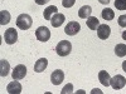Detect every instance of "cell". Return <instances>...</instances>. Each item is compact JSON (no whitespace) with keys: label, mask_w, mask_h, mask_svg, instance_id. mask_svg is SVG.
Here are the masks:
<instances>
[{"label":"cell","mask_w":126,"mask_h":94,"mask_svg":"<svg viewBox=\"0 0 126 94\" xmlns=\"http://www.w3.org/2000/svg\"><path fill=\"white\" fill-rule=\"evenodd\" d=\"M86 24L91 30H97V28L100 26V22L96 16H90L86 19Z\"/></svg>","instance_id":"obj_17"},{"label":"cell","mask_w":126,"mask_h":94,"mask_svg":"<svg viewBox=\"0 0 126 94\" xmlns=\"http://www.w3.org/2000/svg\"><path fill=\"white\" fill-rule=\"evenodd\" d=\"M75 3H76V0H62L63 8H72L75 5Z\"/></svg>","instance_id":"obj_22"},{"label":"cell","mask_w":126,"mask_h":94,"mask_svg":"<svg viewBox=\"0 0 126 94\" xmlns=\"http://www.w3.org/2000/svg\"><path fill=\"white\" fill-rule=\"evenodd\" d=\"M125 84H126V79L122 77V75H115L113 78H111V80H110V85L113 88V89H116V90H119V89H122L124 87H125Z\"/></svg>","instance_id":"obj_6"},{"label":"cell","mask_w":126,"mask_h":94,"mask_svg":"<svg viewBox=\"0 0 126 94\" xmlns=\"http://www.w3.org/2000/svg\"><path fill=\"white\" fill-rule=\"evenodd\" d=\"M32 24H33V19L28 14H20L16 18V26L22 30H28L32 26Z\"/></svg>","instance_id":"obj_1"},{"label":"cell","mask_w":126,"mask_h":94,"mask_svg":"<svg viewBox=\"0 0 126 94\" xmlns=\"http://www.w3.org/2000/svg\"><path fill=\"white\" fill-rule=\"evenodd\" d=\"M35 36H37V39L39 41L46 43V41H48L49 38H50V30L47 26H39L35 30Z\"/></svg>","instance_id":"obj_4"},{"label":"cell","mask_w":126,"mask_h":94,"mask_svg":"<svg viewBox=\"0 0 126 94\" xmlns=\"http://www.w3.org/2000/svg\"><path fill=\"white\" fill-rule=\"evenodd\" d=\"M72 92H73V85L71 84V83H69V84H67L64 88H63V89L61 90V93H62V94H66V93H67V94H69V93H72Z\"/></svg>","instance_id":"obj_23"},{"label":"cell","mask_w":126,"mask_h":94,"mask_svg":"<svg viewBox=\"0 0 126 94\" xmlns=\"http://www.w3.org/2000/svg\"><path fill=\"white\" fill-rule=\"evenodd\" d=\"M117 23L121 28H126V15H121L119 16V20H117Z\"/></svg>","instance_id":"obj_24"},{"label":"cell","mask_w":126,"mask_h":94,"mask_svg":"<svg viewBox=\"0 0 126 94\" xmlns=\"http://www.w3.org/2000/svg\"><path fill=\"white\" fill-rule=\"evenodd\" d=\"M9 70H10V65H9L8 60L1 59V60H0V75H1L3 78L6 77L9 74Z\"/></svg>","instance_id":"obj_16"},{"label":"cell","mask_w":126,"mask_h":94,"mask_svg":"<svg viewBox=\"0 0 126 94\" xmlns=\"http://www.w3.org/2000/svg\"><path fill=\"white\" fill-rule=\"evenodd\" d=\"M64 20H66L64 15H63L62 13H57V14H54L53 16H52V19L49 20V22H50V24H52L53 28H59L63 23H64Z\"/></svg>","instance_id":"obj_10"},{"label":"cell","mask_w":126,"mask_h":94,"mask_svg":"<svg viewBox=\"0 0 126 94\" xmlns=\"http://www.w3.org/2000/svg\"><path fill=\"white\" fill-rule=\"evenodd\" d=\"M25 75H27V67L23 65V64L16 65V67L14 68L13 73H12V77H13V79H15V80L23 79V78H25Z\"/></svg>","instance_id":"obj_5"},{"label":"cell","mask_w":126,"mask_h":94,"mask_svg":"<svg viewBox=\"0 0 126 94\" xmlns=\"http://www.w3.org/2000/svg\"><path fill=\"white\" fill-rule=\"evenodd\" d=\"M111 34V28L106 24H100V26L97 28V35L100 39H103L106 40Z\"/></svg>","instance_id":"obj_9"},{"label":"cell","mask_w":126,"mask_h":94,"mask_svg":"<svg viewBox=\"0 0 126 94\" xmlns=\"http://www.w3.org/2000/svg\"><path fill=\"white\" fill-rule=\"evenodd\" d=\"M72 50V44L69 43L68 40H62L57 44L56 47V51L59 57H67Z\"/></svg>","instance_id":"obj_2"},{"label":"cell","mask_w":126,"mask_h":94,"mask_svg":"<svg viewBox=\"0 0 126 94\" xmlns=\"http://www.w3.org/2000/svg\"><path fill=\"white\" fill-rule=\"evenodd\" d=\"M92 14V8L90 5H83L79 10H78V16L82 19H87L90 18Z\"/></svg>","instance_id":"obj_14"},{"label":"cell","mask_w":126,"mask_h":94,"mask_svg":"<svg viewBox=\"0 0 126 94\" xmlns=\"http://www.w3.org/2000/svg\"><path fill=\"white\" fill-rule=\"evenodd\" d=\"M79 30H81L79 23H77V22H69V23L66 25V28H64V33H66L67 35L73 36V35L78 34Z\"/></svg>","instance_id":"obj_7"},{"label":"cell","mask_w":126,"mask_h":94,"mask_svg":"<svg viewBox=\"0 0 126 94\" xmlns=\"http://www.w3.org/2000/svg\"><path fill=\"white\" fill-rule=\"evenodd\" d=\"M98 80H100V83H101L102 85L109 87V85H110V80H111L110 74H109L106 70H101V71L98 73Z\"/></svg>","instance_id":"obj_13"},{"label":"cell","mask_w":126,"mask_h":94,"mask_svg":"<svg viewBox=\"0 0 126 94\" xmlns=\"http://www.w3.org/2000/svg\"><path fill=\"white\" fill-rule=\"evenodd\" d=\"M101 16L105 19V20H112L115 18V13H113V10L110 9V8H105L102 10V13H101Z\"/></svg>","instance_id":"obj_19"},{"label":"cell","mask_w":126,"mask_h":94,"mask_svg":"<svg viewBox=\"0 0 126 94\" xmlns=\"http://www.w3.org/2000/svg\"><path fill=\"white\" fill-rule=\"evenodd\" d=\"M4 40H5V43L9 44V45L15 44L16 40H18V33H16V30L14 28L6 29L5 33H4Z\"/></svg>","instance_id":"obj_3"},{"label":"cell","mask_w":126,"mask_h":94,"mask_svg":"<svg viewBox=\"0 0 126 94\" xmlns=\"http://www.w3.org/2000/svg\"><path fill=\"white\" fill-rule=\"evenodd\" d=\"M115 6L117 10H126V0H115Z\"/></svg>","instance_id":"obj_21"},{"label":"cell","mask_w":126,"mask_h":94,"mask_svg":"<svg viewBox=\"0 0 126 94\" xmlns=\"http://www.w3.org/2000/svg\"><path fill=\"white\" fill-rule=\"evenodd\" d=\"M9 22H10V13L8 10H1L0 12V24L6 25Z\"/></svg>","instance_id":"obj_20"},{"label":"cell","mask_w":126,"mask_h":94,"mask_svg":"<svg viewBox=\"0 0 126 94\" xmlns=\"http://www.w3.org/2000/svg\"><path fill=\"white\" fill-rule=\"evenodd\" d=\"M115 54H116L117 57H120V58H124L126 55V45L122 44V43L117 44L116 47H115Z\"/></svg>","instance_id":"obj_18"},{"label":"cell","mask_w":126,"mask_h":94,"mask_svg":"<svg viewBox=\"0 0 126 94\" xmlns=\"http://www.w3.org/2000/svg\"><path fill=\"white\" fill-rule=\"evenodd\" d=\"M122 39H124V40H126V30H124V31H122Z\"/></svg>","instance_id":"obj_28"},{"label":"cell","mask_w":126,"mask_h":94,"mask_svg":"<svg viewBox=\"0 0 126 94\" xmlns=\"http://www.w3.org/2000/svg\"><path fill=\"white\" fill-rule=\"evenodd\" d=\"M50 80H52V84L59 85L64 80V73H63V70H61V69H56L53 73H52Z\"/></svg>","instance_id":"obj_8"},{"label":"cell","mask_w":126,"mask_h":94,"mask_svg":"<svg viewBox=\"0 0 126 94\" xmlns=\"http://www.w3.org/2000/svg\"><path fill=\"white\" fill-rule=\"evenodd\" d=\"M47 65H48V60L46 58H40L39 60L35 61V64H34V71H37V73L44 71Z\"/></svg>","instance_id":"obj_12"},{"label":"cell","mask_w":126,"mask_h":94,"mask_svg":"<svg viewBox=\"0 0 126 94\" xmlns=\"http://www.w3.org/2000/svg\"><path fill=\"white\" fill-rule=\"evenodd\" d=\"M57 6L56 5H50V6H48V8H46V10L43 12V16H44V19L46 20H50L52 19V16H53L54 14H57L58 12H57Z\"/></svg>","instance_id":"obj_15"},{"label":"cell","mask_w":126,"mask_h":94,"mask_svg":"<svg viewBox=\"0 0 126 94\" xmlns=\"http://www.w3.org/2000/svg\"><path fill=\"white\" fill-rule=\"evenodd\" d=\"M122 70L126 73V60H124V61H122Z\"/></svg>","instance_id":"obj_27"},{"label":"cell","mask_w":126,"mask_h":94,"mask_svg":"<svg viewBox=\"0 0 126 94\" xmlns=\"http://www.w3.org/2000/svg\"><path fill=\"white\" fill-rule=\"evenodd\" d=\"M98 1H100L101 4H103V5H107V4L110 3V0H98Z\"/></svg>","instance_id":"obj_26"},{"label":"cell","mask_w":126,"mask_h":94,"mask_svg":"<svg viewBox=\"0 0 126 94\" xmlns=\"http://www.w3.org/2000/svg\"><path fill=\"white\" fill-rule=\"evenodd\" d=\"M34 1L38 4V5H44L46 3H48L49 0H34Z\"/></svg>","instance_id":"obj_25"},{"label":"cell","mask_w":126,"mask_h":94,"mask_svg":"<svg viewBox=\"0 0 126 94\" xmlns=\"http://www.w3.org/2000/svg\"><path fill=\"white\" fill-rule=\"evenodd\" d=\"M6 90H8V93H10V94H19L20 92H22V84H20L18 80L14 79L12 83H9V84H8Z\"/></svg>","instance_id":"obj_11"},{"label":"cell","mask_w":126,"mask_h":94,"mask_svg":"<svg viewBox=\"0 0 126 94\" xmlns=\"http://www.w3.org/2000/svg\"><path fill=\"white\" fill-rule=\"evenodd\" d=\"M92 93H101V90L96 88V89H93V90H92Z\"/></svg>","instance_id":"obj_29"}]
</instances>
